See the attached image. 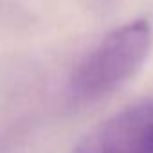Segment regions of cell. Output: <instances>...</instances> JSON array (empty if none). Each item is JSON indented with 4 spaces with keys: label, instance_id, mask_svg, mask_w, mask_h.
Segmentation results:
<instances>
[{
    "label": "cell",
    "instance_id": "obj_1",
    "mask_svg": "<svg viewBox=\"0 0 153 153\" xmlns=\"http://www.w3.org/2000/svg\"><path fill=\"white\" fill-rule=\"evenodd\" d=\"M151 25L133 20L106 34L76 67L68 81L74 103L97 101L137 74L151 49Z\"/></svg>",
    "mask_w": 153,
    "mask_h": 153
},
{
    "label": "cell",
    "instance_id": "obj_2",
    "mask_svg": "<svg viewBox=\"0 0 153 153\" xmlns=\"http://www.w3.org/2000/svg\"><path fill=\"white\" fill-rule=\"evenodd\" d=\"M70 153H153V99L112 115Z\"/></svg>",
    "mask_w": 153,
    "mask_h": 153
}]
</instances>
